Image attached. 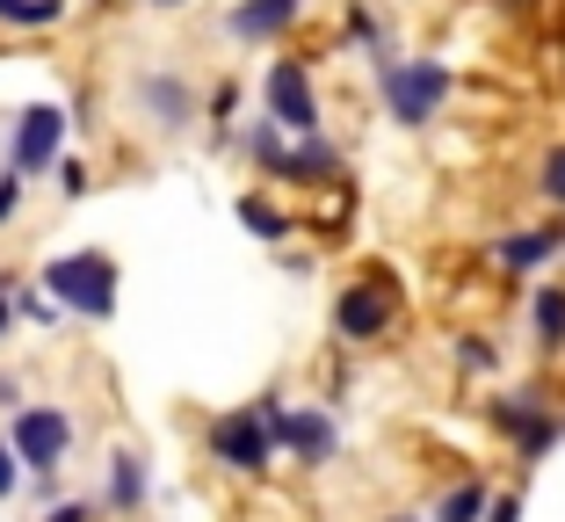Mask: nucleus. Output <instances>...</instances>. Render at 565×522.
<instances>
[{"label": "nucleus", "mask_w": 565, "mask_h": 522, "mask_svg": "<svg viewBox=\"0 0 565 522\" xmlns=\"http://www.w3.org/2000/svg\"><path fill=\"white\" fill-rule=\"evenodd\" d=\"M203 450H211L225 472H239V479H268V465H276V443H268L262 406H233V414H217V422L203 428Z\"/></svg>", "instance_id": "9d476101"}, {"label": "nucleus", "mask_w": 565, "mask_h": 522, "mask_svg": "<svg viewBox=\"0 0 565 522\" xmlns=\"http://www.w3.org/2000/svg\"><path fill=\"white\" fill-rule=\"evenodd\" d=\"M262 117L276 124L282 138H319V95H312L305 58H268V73H262Z\"/></svg>", "instance_id": "9b49d317"}, {"label": "nucleus", "mask_w": 565, "mask_h": 522, "mask_svg": "<svg viewBox=\"0 0 565 522\" xmlns=\"http://www.w3.org/2000/svg\"><path fill=\"white\" fill-rule=\"evenodd\" d=\"M327 320H333V341H384L399 327V284L392 276H355V284L333 290Z\"/></svg>", "instance_id": "6e6552de"}, {"label": "nucleus", "mask_w": 565, "mask_h": 522, "mask_svg": "<svg viewBox=\"0 0 565 522\" xmlns=\"http://www.w3.org/2000/svg\"><path fill=\"white\" fill-rule=\"evenodd\" d=\"M262 406V422H268V443L276 450H290L298 465H333V450H341V422H333V406H290V400H254Z\"/></svg>", "instance_id": "423d86ee"}, {"label": "nucleus", "mask_w": 565, "mask_h": 522, "mask_svg": "<svg viewBox=\"0 0 565 522\" xmlns=\"http://www.w3.org/2000/svg\"><path fill=\"white\" fill-rule=\"evenodd\" d=\"M22 493V457H15V443L0 436V501H15Z\"/></svg>", "instance_id": "b1692460"}, {"label": "nucleus", "mask_w": 565, "mask_h": 522, "mask_svg": "<svg viewBox=\"0 0 565 522\" xmlns=\"http://www.w3.org/2000/svg\"><path fill=\"white\" fill-rule=\"evenodd\" d=\"M22 406H30V400H22V377L0 371V414H22Z\"/></svg>", "instance_id": "c85d7f7f"}, {"label": "nucleus", "mask_w": 565, "mask_h": 522, "mask_svg": "<svg viewBox=\"0 0 565 522\" xmlns=\"http://www.w3.org/2000/svg\"><path fill=\"white\" fill-rule=\"evenodd\" d=\"M305 0H239V8H225V36H239V44H276L282 30H298Z\"/></svg>", "instance_id": "f8f14e48"}, {"label": "nucleus", "mask_w": 565, "mask_h": 522, "mask_svg": "<svg viewBox=\"0 0 565 522\" xmlns=\"http://www.w3.org/2000/svg\"><path fill=\"white\" fill-rule=\"evenodd\" d=\"M486 522H522V493H493V501H486Z\"/></svg>", "instance_id": "bb28decb"}, {"label": "nucleus", "mask_w": 565, "mask_h": 522, "mask_svg": "<svg viewBox=\"0 0 565 522\" xmlns=\"http://www.w3.org/2000/svg\"><path fill=\"white\" fill-rule=\"evenodd\" d=\"M152 8H189V0H152Z\"/></svg>", "instance_id": "2f4dec72"}, {"label": "nucleus", "mask_w": 565, "mask_h": 522, "mask_svg": "<svg viewBox=\"0 0 565 522\" xmlns=\"http://www.w3.org/2000/svg\"><path fill=\"white\" fill-rule=\"evenodd\" d=\"M536 8L544 0H500V15H515V22H536Z\"/></svg>", "instance_id": "7c9ffc66"}, {"label": "nucleus", "mask_w": 565, "mask_h": 522, "mask_svg": "<svg viewBox=\"0 0 565 522\" xmlns=\"http://www.w3.org/2000/svg\"><path fill=\"white\" fill-rule=\"evenodd\" d=\"M8 327H15V276H0V341H8Z\"/></svg>", "instance_id": "c756f323"}, {"label": "nucleus", "mask_w": 565, "mask_h": 522, "mask_svg": "<svg viewBox=\"0 0 565 522\" xmlns=\"http://www.w3.org/2000/svg\"><path fill=\"white\" fill-rule=\"evenodd\" d=\"M196 109H203V95L182 66H138L131 73V117H146L152 131L182 138L189 124H196Z\"/></svg>", "instance_id": "1a4fd4ad"}, {"label": "nucleus", "mask_w": 565, "mask_h": 522, "mask_svg": "<svg viewBox=\"0 0 565 522\" xmlns=\"http://www.w3.org/2000/svg\"><path fill=\"white\" fill-rule=\"evenodd\" d=\"M36 290H51V305L73 312V320H109V312H117V262H109L102 247L51 254L44 276H36Z\"/></svg>", "instance_id": "f257e3e1"}, {"label": "nucleus", "mask_w": 565, "mask_h": 522, "mask_svg": "<svg viewBox=\"0 0 565 522\" xmlns=\"http://www.w3.org/2000/svg\"><path fill=\"white\" fill-rule=\"evenodd\" d=\"M233 109H239V87L225 81V87L211 95V138H217V146H225V131H233Z\"/></svg>", "instance_id": "5701e85b"}, {"label": "nucleus", "mask_w": 565, "mask_h": 522, "mask_svg": "<svg viewBox=\"0 0 565 522\" xmlns=\"http://www.w3.org/2000/svg\"><path fill=\"white\" fill-rule=\"evenodd\" d=\"M66 102H30L15 117V138H8V174L15 182H44V174H58V160H66Z\"/></svg>", "instance_id": "0eeeda50"}, {"label": "nucleus", "mask_w": 565, "mask_h": 522, "mask_svg": "<svg viewBox=\"0 0 565 522\" xmlns=\"http://www.w3.org/2000/svg\"><path fill=\"white\" fill-rule=\"evenodd\" d=\"M239 225H247L254 239H268V247H282V239L298 233V219H290V211H276L268 196H239Z\"/></svg>", "instance_id": "dca6fc26"}, {"label": "nucleus", "mask_w": 565, "mask_h": 522, "mask_svg": "<svg viewBox=\"0 0 565 522\" xmlns=\"http://www.w3.org/2000/svg\"><path fill=\"white\" fill-rule=\"evenodd\" d=\"M392 522H414V515H392Z\"/></svg>", "instance_id": "473e14b6"}, {"label": "nucleus", "mask_w": 565, "mask_h": 522, "mask_svg": "<svg viewBox=\"0 0 565 522\" xmlns=\"http://www.w3.org/2000/svg\"><path fill=\"white\" fill-rule=\"evenodd\" d=\"M486 501H493V493H486V479H465V487H449L443 501H435L428 522H486Z\"/></svg>", "instance_id": "a211bd4d"}, {"label": "nucleus", "mask_w": 565, "mask_h": 522, "mask_svg": "<svg viewBox=\"0 0 565 522\" xmlns=\"http://www.w3.org/2000/svg\"><path fill=\"white\" fill-rule=\"evenodd\" d=\"M95 8H109V0H95Z\"/></svg>", "instance_id": "72a5a7b5"}, {"label": "nucleus", "mask_w": 565, "mask_h": 522, "mask_svg": "<svg viewBox=\"0 0 565 522\" xmlns=\"http://www.w3.org/2000/svg\"><path fill=\"white\" fill-rule=\"evenodd\" d=\"M449 87H457V73H449L443 58H399V51H392V58L377 66L384 117H392V124H406V131H420V124H435V117H443Z\"/></svg>", "instance_id": "f03ea898"}, {"label": "nucleus", "mask_w": 565, "mask_h": 522, "mask_svg": "<svg viewBox=\"0 0 565 522\" xmlns=\"http://www.w3.org/2000/svg\"><path fill=\"white\" fill-rule=\"evenodd\" d=\"M58 189H66V196H87V189H95V174H87V160H58Z\"/></svg>", "instance_id": "393cba45"}, {"label": "nucleus", "mask_w": 565, "mask_h": 522, "mask_svg": "<svg viewBox=\"0 0 565 522\" xmlns=\"http://www.w3.org/2000/svg\"><path fill=\"white\" fill-rule=\"evenodd\" d=\"M449 355H457V371H471V377H493L500 371V341L493 334H457V341H449Z\"/></svg>", "instance_id": "6ab92c4d"}, {"label": "nucleus", "mask_w": 565, "mask_h": 522, "mask_svg": "<svg viewBox=\"0 0 565 522\" xmlns=\"http://www.w3.org/2000/svg\"><path fill=\"white\" fill-rule=\"evenodd\" d=\"M66 22V0H0V30H58Z\"/></svg>", "instance_id": "f3484780"}, {"label": "nucleus", "mask_w": 565, "mask_h": 522, "mask_svg": "<svg viewBox=\"0 0 565 522\" xmlns=\"http://www.w3.org/2000/svg\"><path fill=\"white\" fill-rule=\"evenodd\" d=\"M15 320H30V327H44V334H51V327H58V305H51L44 290H22L15 284Z\"/></svg>", "instance_id": "4be33fe9"}, {"label": "nucleus", "mask_w": 565, "mask_h": 522, "mask_svg": "<svg viewBox=\"0 0 565 522\" xmlns=\"http://www.w3.org/2000/svg\"><path fill=\"white\" fill-rule=\"evenodd\" d=\"M486 422L500 428V436L515 443V457H551L565 436V400L551 385H515V392H500L493 406H486Z\"/></svg>", "instance_id": "7ed1b4c3"}, {"label": "nucleus", "mask_w": 565, "mask_h": 522, "mask_svg": "<svg viewBox=\"0 0 565 522\" xmlns=\"http://www.w3.org/2000/svg\"><path fill=\"white\" fill-rule=\"evenodd\" d=\"M558 254H565V225H522V233L493 239V262H500V269H515V276L544 269V262H558Z\"/></svg>", "instance_id": "ddd939ff"}, {"label": "nucleus", "mask_w": 565, "mask_h": 522, "mask_svg": "<svg viewBox=\"0 0 565 522\" xmlns=\"http://www.w3.org/2000/svg\"><path fill=\"white\" fill-rule=\"evenodd\" d=\"M36 522H95V501H58V508H44Z\"/></svg>", "instance_id": "a878e982"}, {"label": "nucleus", "mask_w": 565, "mask_h": 522, "mask_svg": "<svg viewBox=\"0 0 565 522\" xmlns=\"http://www.w3.org/2000/svg\"><path fill=\"white\" fill-rule=\"evenodd\" d=\"M152 493V465L138 450H109V465H102V508H117V515H138Z\"/></svg>", "instance_id": "4468645a"}, {"label": "nucleus", "mask_w": 565, "mask_h": 522, "mask_svg": "<svg viewBox=\"0 0 565 522\" xmlns=\"http://www.w3.org/2000/svg\"><path fill=\"white\" fill-rule=\"evenodd\" d=\"M530 334H536V355H551V363L565 355V284L530 290Z\"/></svg>", "instance_id": "2eb2a0df"}, {"label": "nucleus", "mask_w": 565, "mask_h": 522, "mask_svg": "<svg viewBox=\"0 0 565 522\" xmlns=\"http://www.w3.org/2000/svg\"><path fill=\"white\" fill-rule=\"evenodd\" d=\"M349 44H370V58H377V66H384V58H392V36H384V22L370 15L363 0H355V8H349Z\"/></svg>", "instance_id": "aec40b11"}, {"label": "nucleus", "mask_w": 565, "mask_h": 522, "mask_svg": "<svg viewBox=\"0 0 565 522\" xmlns=\"http://www.w3.org/2000/svg\"><path fill=\"white\" fill-rule=\"evenodd\" d=\"M8 443H15V457H22V479H51V472H66V457H73V443H81V428H73L66 406L30 400L15 422H8Z\"/></svg>", "instance_id": "39448f33"}, {"label": "nucleus", "mask_w": 565, "mask_h": 522, "mask_svg": "<svg viewBox=\"0 0 565 522\" xmlns=\"http://www.w3.org/2000/svg\"><path fill=\"white\" fill-rule=\"evenodd\" d=\"M536 189H544L551 211H565V146H551V152H544V168H536Z\"/></svg>", "instance_id": "412c9836"}, {"label": "nucleus", "mask_w": 565, "mask_h": 522, "mask_svg": "<svg viewBox=\"0 0 565 522\" xmlns=\"http://www.w3.org/2000/svg\"><path fill=\"white\" fill-rule=\"evenodd\" d=\"M22 189H30V182H15V174H0V225H8V219L22 211Z\"/></svg>", "instance_id": "cd10ccee"}, {"label": "nucleus", "mask_w": 565, "mask_h": 522, "mask_svg": "<svg viewBox=\"0 0 565 522\" xmlns=\"http://www.w3.org/2000/svg\"><path fill=\"white\" fill-rule=\"evenodd\" d=\"M247 152L262 160V174H276V182H298V189H327V182H341V152H333L327 138H282L268 117L247 131Z\"/></svg>", "instance_id": "20e7f679"}]
</instances>
